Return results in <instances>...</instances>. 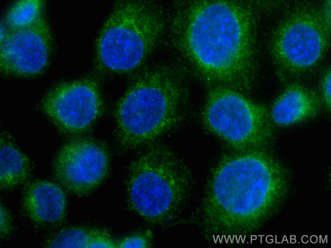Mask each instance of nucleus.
<instances>
[{
    "instance_id": "1",
    "label": "nucleus",
    "mask_w": 331,
    "mask_h": 248,
    "mask_svg": "<svg viewBox=\"0 0 331 248\" xmlns=\"http://www.w3.org/2000/svg\"><path fill=\"white\" fill-rule=\"evenodd\" d=\"M256 22L252 7L242 2L179 1L171 39L187 71L208 89L245 94L257 76Z\"/></svg>"
},
{
    "instance_id": "2",
    "label": "nucleus",
    "mask_w": 331,
    "mask_h": 248,
    "mask_svg": "<svg viewBox=\"0 0 331 248\" xmlns=\"http://www.w3.org/2000/svg\"><path fill=\"white\" fill-rule=\"evenodd\" d=\"M237 151L223 158L209 179L197 213L206 236L251 228L259 216L261 189L285 176L280 165L263 150Z\"/></svg>"
},
{
    "instance_id": "3",
    "label": "nucleus",
    "mask_w": 331,
    "mask_h": 248,
    "mask_svg": "<svg viewBox=\"0 0 331 248\" xmlns=\"http://www.w3.org/2000/svg\"><path fill=\"white\" fill-rule=\"evenodd\" d=\"M188 103L182 70L162 65L144 71L131 82L117 105L119 145L131 150L152 142L183 121Z\"/></svg>"
},
{
    "instance_id": "4",
    "label": "nucleus",
    "mask_w": 331,
    "mask_h": 248,
    "mask_svg": "<svg viewBox=\"0 0 331 248\" xmlns=\"http://www.w3.org/2000/svg\"><path fill=\"white\" fill-rule=\"evenodd\" d=\"M192 188L191 172L182 159L164 145L149 147L130 164L126 178L130 208L148 223L166 225L186 206Z\"/></svg>"
},
{
    "instance_id": "5",
    "label": "nucleus",
    "mask_w": 331,
    "mask_h": 248,
    "mask_svg": "<svg viewBox=\"0 0 331 248\" xmlns=\"http://www.w3.org/2000/svg\"><path fill=\"white\" fill-rule=\"evenodd\" d=\"M166 26L163 11L155 3L118 1L97 38L95 53L98 65L113 73L136 69L157 46Z\"/></svg>"
},
{
    "instance_id": "6",
    "label": "nucleus",
    "mask_w": 331,
    "mask_h": 248,
    "mask_svg": "<svg viewBox=\"0 0 331 248\" xmlns=\"http://www.w3.org/2000/svg\"><path fill=\"white\" fill-rule=\"evenodd\" d=\"M202 119L208 130L237 151L261 149L273 136L269 110L227 87L209 89Z\"/></svg>"
},
{
    "instance_id": "7",
    "label": "nucleus",
    "mask_w": 331,
    "mask_h": 248,
    "mask_svg": "<svg viewBox=\"0 0 331 248\" xmlns=\"http://www.w3.org/2000/svg\"><path fill=\"white\" fill-rule=\"evenodd\" d=\"M330 19L323 12L298 10L285 18L273 37L271 55L281 78L296 77L319 62L328 46Z\"/></svg>"
},
{
    "instance_id": "8",
    "label": "nucleus",
    "mask_w": 331,
    "mask_h": 248,
    "mask_svg": "<svg viewBox=\"0 0 331 248\" xmlns=\"http://www.w3.org/2000/svg\"><path fill=\"white\" fill-rule=\"evenodd\" d=\"M52 165L59 184L70 193L85 196L94 192L107 177L109 156L101 142L76 138L60 148Z\"/></svg>"
},
{
    "instance_id": "9",
    "label": "nucleus",
    "mask_w": 331,
    "mask_h": 248,
    "mask_svg": "<svg viewBox=\"0 0 331 248\" xmlns=\"http://www.w3.org/2000/svg\"><path fill=\"white\" fill-rule=\"evenodd\" d=\"M42 108L60 131L76 134L96 122L102 111L103 101L97 82L85 79L56 86L44 98Z\"/></svg>"
},
{
    "instance_id": "10",
    "label": "nucleus",
    "mask_w": 331,
    "mask_h": 248,
    "mask_svg": "<svg viewBox=\"0 0 331 248\" xmlns=\"http://www.w3.org/2000/svg\"><path fill=\"white\" fill-rule=\"evenodd\" d=\"M51 35L49 26L42 16L30 25L10 28L1 40V71L20 76L39 74L50 58Z\"/></svg>"
},
{
    "instance_id": "11",
    "label": "nucleus",
    "mask_w": 331,
    "mask_h": 248,
    "mask_svg": "<svg viewBox=\"0 0 331 248\" xmlns=\"http://www.w3.org/2000/svg\"><path fill=\"white\" fill-rule=\"evenodd\" d=\"M21 204L30 220L40 224H51L64 218L67 202L63 188L60 184L36 179L25 187Z\"/></svg>"
},
{
    "instance_id": "12",
    "label": "nucleus",
    "mask_w": 331,
    "mask_h": 248,
    "mask_svg": "<svg viewBox=\"0 0 331 248\" xmlns=\"http://www.w3.org/2000/svg\"><path fill=\"white\" fill-rule=\"evenodd\" d=\"M322 105L320 97L314 90L293 83L277 98L269 114L273 126L286 127L316 117L321 112Z\"/></svg>"
},
{
    "instance_id": "13",
    "label": "nucleus",
    "mask_w": 331,
    "mask_h": 248,
    "mask_svg": "<svg viewBox=\"0 0 331 248\" xmlns=\"http://www.w3.org/2000/svg\"><path fill=\"white\" fill-rule=\"evenodd\" d=\"M29 159L11 140L1 137L0 188L9 190L25 182L31 174Z\"/></svg>"
},
{
    "instance_id": "14",
    "label": "nucleus",
    "mask_w": 331,
    "mask_h": 248,
    "mask_svg": "<svg viewBox=\"0 0 331 248\" xmlns=\"http://www.w3.org/2000/svg\"><path fill=\"white\" fill-rule=\"evenodd\" d=\"M95 228L72 226L65 228L50 238L46 246L56 248H88Z\"/></svg>"
},
{
    "instance_id": "15",
    "label": "nucleus",
    "mask_w": 331,
    "mask_h": 248,
    "mask_svg": "<svg viewBox=\"0 0 331 248\" xmlns=\"http://www.w3.org/2000/svg\"><path fill=\"white\" fill-rule=\"evenodd\" d=\"M42 3L39 0L20 1L13 5L6 16V22L11 28L30 25L41 17Z\"/></svg>"
},
{
    "instance_id": "16",
    "label": "nucleus",
    "mask_w": 331,
    "mask_h": 248,
    "mask_svg": "<svg viewBox=\"0 0 331 248\" xmlns=\"http://www.w3.org/2000/svg\"><path fill=\"white\" fill-rule=\"evenodd\" d=\"M153 242V234L149 230L139 231L117 241V248H148Z\"/></svg>"
},
{
    "instance_id": "17",
    "label": "nucleus",
    "mask_w": 331,
    "mask_h": 248,
    "mask_svg": "<svg viewBox=\"0 0 331 248\" xmlns=\"http://www.w3.org/2000/svg\"><path fill=\"white\" fill-rule=\"evenodd\" d=\"M117 248V241L104 229L95 228L88 248Z\"/></svg>"
},
{
    "instance_id": "18",
    "label": "nucleus",
    "mask_w": 331,
    "mask_h": 248,
    "mask_svg": "<svg viewBox=\"0 0 331 248\" xmlns=\"http://www.w3.org/2000/svg\"><path fill=\"white\" fill-rule=\"evenodd\" d=\"M320 98L323 104L327 109L330 110L331 105V74L330 69H328L324 74L320 84Z\"/></svg>"
},
{
    "instance_id": "19",
    "label": "nucleus",
    "mask_w": 331,
    "mask_h": 248,
    "mask_svg": "<svg viewBox=\"0 0 331 248\" xmlns=\"http://www.w3.org/2000/svg\"><path fill=\"white\" fill-rule=\"evenodd\" d=\"M12 230V219L8 209L2 203L0 204V237H8Z\"/></svg>"
}]
</instances>
